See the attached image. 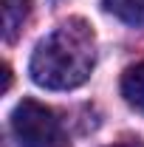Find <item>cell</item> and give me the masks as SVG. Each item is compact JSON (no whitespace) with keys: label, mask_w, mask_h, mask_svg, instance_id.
Returning a JSON list of instances; mask_svg holds the SVG:
<instances>
[{"label":"cell","mask_w":144,"mask_h":147,"mask_svg":"<svg viewBox=\"0 0 144 147\" xmlns=\"http://www.w3.org/2000/svg\"><path fill=\"white\" fill-rule=\"evenodd\" d=\"M102 6L127 26H144V0H102Z\"/></svg>","instance_id":"obj_5"},{"label":"cell","mask_w":144,"mask_h":147,"mask_svg":"<svg viewBox=\"0 0 144 147\" xmlns=\"http://www.w3.org/2000/svg\"><path fill=\"white\" fill-rule=\"evenodd\" d=\"M96 62V37L85 20L73 17L37 42L28 74L45 91H71L88 82Z\"/></svg>","instance_id":"obj_1"},{"label":"cell","mask_w":144,"mask_h":147,"mask_svg":"<svg viewBox=\"0 0 144 147\" xmlns=\"http://www.w3.org/2000/svg\"><path fill=\"white\" fill-rule=\"evenodd\" d=\"M122 96L130 108L144 110V62H136L122 74Z\"/></svg>","instance_id":"obj_4"},{"label":"cell","mask_w":144,"mask_h":147,"mask_svg":"<svg viewBox=\"0 0 144 147\" xmlns=\"http://www.w3.org/2000/svg\"><path fill=\"white\" fill-rule=\"evenodd\" d=\"M11 133L20 147H68L57 113L34 99H23L11 113Z\"/></svg>","instance_id":"obj_2"},{"label":"cell","mask_w":144,"mask_h":147,"mask_svg":"<svg viewBox=\"0 0 144 147\" xmlns=\"http://www.w3.org/2000/svg\"><path fill=\"white\" fill-rule=\"evenodd\" d=\"M31 11V0H3V40L14 42Z\"/></svg>","instance_id":"obj_3"},{"label":"cell","mask_w":144,"mask_h":147,"mask_svg":"<svg viewBox=\"0 0 144 147\" xmlns=\"http://www.w3.org/2000/svg\"><path fill=\"white\" fill-rule=\"evenodd\" d=\"M116 147H141V144H116Z\"/></svg>","instance_id":"obj_6"}]
</instances>
